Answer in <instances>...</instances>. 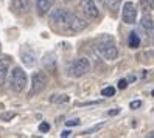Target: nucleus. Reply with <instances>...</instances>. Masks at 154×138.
I'll use <instances>...</instances> for the list:
<instances>
[{"label":"nucleus","instance_id":"nucleus-24","mask_svg":"<svg viewBox=\"0 0 154 138\" xmlns=\"http://www.w3.org/2000/svg\"><path fill=\"white\" fill-rule=\"evenodd\" d=\"M139 107H142V101H132V103L129 104V109H132V110L139 109Z\"/></svg>","mask_w":154,"mask_h":138},{"label":"nucleus","instance_id":"nucleus-16","mask_svg":"<svg viewBox=\"0 0 154 138\" xmlns=\"http://www.w3.org/2000/svg\"><path fill=\"white\" fill-rule=\"evenodd\" d=\"M140 25H142V28H143V30H149V28H152V26H154L152 19L149 17V14H148V13L142 17V22H140Z\"/></svg>","mask_w":154,"mask_h":138},{"label":"nucleus","instance_id":"nucleus-1","mask_svg":"<svg viewBox=\"0 0 154 138\" xmlns=\"http://www.w3.org/2000/svg\"><path fill=\"white\" fill-rule=\"evenodd\" d=\"M97 50L107 61H115L117 56H119V48H117L114 39L109 38V36H104V38L100 39V42L97 45Z\"/></svg>","mask_w":154,"mask_h":138},{"label":"nucleus","instance_id":"nucleus-15","mask_svg":"<svg viewBox=\"0 0 154 138\" xmlns=\"http://www.w3.org/2000/svg\"><path fill=\"white\" fill-rule=\"evenodd\" d=\"M69 101H70L69 95H53L50 98V103H53V104H66Z\"/></svg>","mask_w":154,"mask_h":138},{"label":"nucleus","instance_id":"nucleus-3","mask_svg":"<svg viewBox=\"0 0 154 138\" xmlns=\"http://www.w3.org/2000/svg\"><path fill=\"white\" fill-rule=\"evenodd\" d=\"M10 86L14 92H22L26 87V73L20 67H14L10 73Z\"/></svg>","mask_w":154,"mask_h":138},{"label":"nucleus","instance_id":"nucleus-25","mask_svg":"<svg viewBox=\"0 0 154 138\" xmlns=\"http://www.w3.org/2000/svg\"><path fill=\"white\" fill-rule=\"evenodd\" d=\"M66 124H67L69 127H72V126H78V124H79V119H78V118L70 119V121H66Z\"/></svg>","mask_w":154,"mask_h":138},{"label":"nucleus","instance_id":"nucleus-30","mask_svg":"<svg viewBox=\"0 0 154 138\" xmlns=\"http://www.w3.org/2000/svg\"><path fill=\"white\" fill-rule=\"evenodd\" d=\"M64 2H73V0H64Z\"/></svg>","mask_w":154,"mask_h":138},{"label":"nucleus","instance_id":"nucleus-17","mask_svg":"<svg viewBox=\"0 0 154 138\" xmlns=\"http://www.w3.org/2000/svg\"><path fill=\"white\" fill-rule=\"evenodd\" d=\"M104 5L107 10H111V11H117L120 8V3H122V0H103Z\"/></svg>","mask_w":154,"mask_h":138},{"label":"nucleus","instance_id":"nucleus-6","mask_svg":"<svg viewBox=\"0 0 154 138\" xmlns=\"http://www.w3.org/2000/svg\"><path fill=\"white\" fill-rule=\"evenodd\" d=\"M69 16H70V11L64 10V8H55V10H51L50 14H48V19L51 23H58V25H64L67 23L69 20Z\"/></svg>","mask_w":154,"mask_h":138},{"label":"nucleus","instance_id":"nucleus-7","mask_svg":"<svg viewBox=\"0 0 154 138\" xmlns=\"http://www.w3.org/2000/svg\"><path fill=\"white\" fill-rule=\"evenodd\" d=\"M86 26H87V22H86V20H83V19H81V17H78L76 14L70 13L69 20H67V23H66V28H67V30L73 31V33H79V31H83Z\"/></svg>","mask_w":154,"mask_h":138},{"label":"nucleus","instance_id":"nucleus-10","mask_svg":"<svg viewBox=\"0 0 154 138\" xmlns=\"http://www.w3.org/2000/svg\"><path fill=\"white\" fill-rule=\"evenodd\" d=\"M31 0H11V10L17 14H23L30 10Z\"/></svg>","mask_w":154,"mask_h":138},{"label":"nucleus","instance_id":"nucleus-31","mask_svg":"<svg viewBox=\"0 0 154 138\" xmlns=\"http://www.w3.org/2000/svg\"><path fill=\"white\" fill-rule=\"evenodd\" d=\"M151 95H152V96H154V90H152V93H151Z\"/></svg>","mask_w":154,"mask_h":138},{"label":"nucleus","instance_id":"nucleus-21","mask_svg":"<svg viewBox=\"0 0 154 138\" xmlns=\"http://www.w3.org/2000/svg\"><path fill=\"white\" fill-rule=\"evenodd\" d=\"M145 31H146V36H148V44L154 45V26L149 30H145Z\"/></svg>","mask_w":154,"mask_h":138},{"label":"nucleus","instance_id":"nucleus-32","mask_svg":"<svg viewBox=\"0 0 154 138\" xmlns=\"http://www.w3.org/2000/svg\"><path fill=\"white\" fill-rule=\"evenodd\" d=\"M0 48H2V47H0Z\"/></svg>","mask_w":154,"mask_h":138},{"label":"nucleus","instance_id":"nucleus-4","mask_svg":"<svg viewBox=\"0 0 154 138\" xmlns=\"http://www.w3.org/2000/svg\"><path fill=\"white\" fill-rule=\"evenodd\" d=\"M48 84V76L44 71H36L31 76V90H30V96H34L41 93V92L47 87Z\"/></svg>","mask_w":154,"mask_h":138},{"label":"nucleus","instance_id":"nucleus-11","mask_svg":"<svg viewBox=\"0 0 154 138\" xmlns=\"http://www.w3.org/2000/svg\"><path fill=\"white\" fill-rule=\"evenodd\" d=\"M22 62L26 67H34L36 62H38V58H36V54L33 51L25 50V51H22Z\"/></svg>","mask_w":154,"mask_h":138},{"label":"nucleus","instance_id":"nucleus-19","mask_svg":"<svg viewBox=\"0 0 154 138\" xmlns=\"http://www.w3.org/2000/svg\"><path fill=\"white\" fill-rule=\"evenodd\" d=\"M103 127H104V123H100V124H97V126H94V127L87 129V130H84L83 135H90V134H94V132H98L100 129H103Z\"/></svg>","mask_w":154,"mask_h":138},{"label":"nucleus","instance_id":"nucleus-14","mask_svg":"<svg viewBox=\"0 0 154 138\" xmlns=\"http://www.w3.org/2000/svg\"><path fill=\"white\" fill-rule=\"evenodd\" d=\"M128 45H129L131 48H139L140 47V38L137 36V33H135V31L129 33V36H128Z\"/></svg>","mask_w":154,"mask_h":138},{"label":"nucleus","instance_id":"nucleus-22","mask_svg":"<svg viewBox=\"0 0 154 138\" xmlns=\"http://www.w3.org/2000/svg\"><path fill=\"white\" fill-rule=\"evenodd\" d=\"M14 116H16L14 112H3L2 113V119H3V121H10V119H13Z\"/></svg>","mask_w":154,"mask_h":138},{"label":"nucleus","instance_id":"nucleus-9","mask_svg":"<svg viewBox=\"0 0 154 138\" xmlns=\"http://www.w3.org/2000/svg\"><path fill=\"white\" fill-rule=\"evenodd\" d=\"M10 65H11V58L10 56H0V87L5 84L8 71H10Z\"/></svg>","mask_w":154,"mask_h":138},{"label":"nucleus","instance_id":"nucleus-5","mask_svg":"<svg viewBox=\"0 0 154 138\" xmlns=\"http://www.w3.org/2000/svg\"><path fill=\"white\" fill-rule=\"evenodd\" d=\"M122 17H123V22L128 25H134L137 22V8H135V5L132 2H126L123 5Z\"/></svg>","mask_w":154,"mask_h":138},{"label":"nucleus","instance_id":"nucleus-20","mask_svg":"<svg viewBox=\"0 0 154 138\" xmlns=\"http://www.w3.org/2000/svg\"><path fill=\"white\" fill-rule=\"evenodd\" d=\"M101 95H103V96H106V98L114 96V95H115V88H114V87H111V86H109V87H104V88L101 90Z\"/></svg>","mask_w":154,"mask_h":138},{"label":"nucleus","instance_id":"nucleus-12","mask_svg":"<svg viewBox=\"0 0 154 138\" xmlns=\"http://www.w3.org/2000/svg\"><path fill=\"white\" fill-rule=\"evenodd\" d=\"M55 0H36V8H38L39 14H45L48 13V10H51Z\"/></svg>","mask_w":154,"mask_h":138},{"label":"nucleus","instance_id":"nucleus-26","mask_svg":"<svg viewBox=\"0 0 154 138\" xmlns=\"http://www.w3.org/2000/svg\"><path fill=\"white\" fill-rule=\"evenodd\" d=\"M126 87H128V81H126V79H120L119 81V88H126Z\"/></svg>","mask_w":154,"mask_h":138},{"label":"nucleus","instance_id":"nucleus-2","mask_svg":"<svg viewBox=\"0 0 154 138\" xmlns=\"http://www.w3.org/2000/svg\"><path fill=\"white\" fill-rule=\"evenodd\" d=\"M89 70H90L89 59L79 58V59H75L73 62H70V65L67 68V73H69V76H72V78H81V76H84Z\"/></svg>","mask_w":154,"mask_h":138},{"label":"nucleus","instance_id":"nucleus-13","mask_svg":"<svg viewBox=\"0 0 154 138\" xmlns=\"http://www.w3.org/2000/svg\"><path fill=\"white\" fill-rule=\"evenodd\" d=\"M44 65H45V68H47L48 71H55V68H56V59H55V54H53V53L45 54V58H44Z\"/></svg>","mask_w":154,"mask_h":138},{"label":"nucleus","instance_id":"nucleus-28","mask_svg":"<svg viewBox=\"0 0 154 138\" xmlns=\"http://www.w3.org/2000/svg\"><path fill=\"white\" fill-rule=\"evenodd\" d=\"M120 113V109H114V110H109V115L114 116V115H119Z\"/></svg>","mask_w":154,"mask_h":138},{"label":"nucleus","instance_id":"nucleus-8","mask_svg":"<svg viewBox=\"0 0 154 138\" xmlns=\"http://www.w3.org/2000/svg\"><path fill=\"white\" fill-rule=\"evenodd\" d=\"M79 8H81V11H83V14L87 17V19H97V17L100 16L98 8H97L94 0H81Z\"/></svg>","mask_w":154,"mask_h":138},{"label":"nucleus","instance_id":"nucleus-23","mask_svg":"<svg viewBox=\"0 0 154 138\" xmlns=\"http://www.w3.org/2000/svg\"><path fill=\"white\" fill-rule=\"evenodd\" d=\"M39 130L44 132V134H45V132H48V130H50V124H48V123H45V121H42V123L39 124Z\"/></svg>","mask_w":154,"mask_h":138},{"label":"nucleus","instance_id":"nucleus-29","mask_svg":"<svg viewBox=\"0 0 154 138\" xmlns=\"http://www.w3.org/2000/svg\"><path fill=\"white\" fill-rule=\"evenodd\" d=\"M70 135H72V132H70V130H64V132H61V136H62V138L70 136Z\"/></svg>","mask_w":154,"mask_h":138},{"label":"nucleus","instance_id":"nucleus-27","mask_svg":"<svg viewBox=\"0 0 154 138\" xmlns=\"http://www.w3.org/2000/svg\"><path fill=\"white\" fill-rule=\"evenodd\" d=\"M101 101H92V103H81L79 106H95V104H100Z\"/></svg>","mask_w":154,"mask_h":138},{"label":"nucleus","instance_id":"nucleus-18","mask_svg":"<svg viewBox=\"0 0 154 138\" xmlns=\"http://www.w3.org/2000/svg\"><path fill=\"white\" fill-rule=\"evenodd\" d=\"M139 3H140V8L145 13H149L154 6V0H139Z\"/></svg>","mask_w":154,"mask_h":138}]
</instances>
